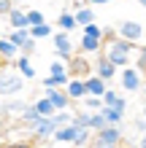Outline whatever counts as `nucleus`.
I'll return each mask as SVG.
<instances>
[{
  "label": "nucleus",
  "mask_w": 146,
  "mask_h": 148,
  "mask_svg": "<svg viewBox=\"0 0 146 148\" xmlns=\"http://www.w3.org/2000/svg\"><path fill=\"white\" fill-rule=\"evenodd\" d=\"M11 8H14V3H11V0H0V14H8Z\"/></svg>",
  "instance_id": "nucleus-38"
},
{
  "label": "nucleus",
  "mask_w": 146,
  "mask_h": 148,
  "mask_svg": "<svg viewBox=\"0 0 146 148\" xmlns=\"http://www.w3.org/2000/svg\"><path fill=\"white\" fill-rule=\"evenodd\" d=\"M24 14H27V22H30V27H33V24H44V22H46V19H44V14H41L38 8H30V11H24Z\"/></svg>",
  "instance_id": "nucleus-34"
},
{
  "label": "nucleus",
  "mask_w": 146,
  "mask_h": 148,
  "mask_svg": "<svg viewBox=\"0 0 146 148\" xmlns=\"http://www.w3.org/2000/svg\"><path fill=\"white\" fill-rule=\"evenodd\" d=\"M0 145H3V143H0Z\"/></svg>",
  "instance_id": "nucleus-47"
},
{
  "label": "nucleus",
  "mask_w": 146,
  "mask_h": 148,
  "mask_svg": "<svg viewBox=\"0 0 146 148\" xmlns=\"http://www.w3.org/2000/svg\"><path fill=\"white\" fill-rule=\"evenodd\" d=\"M111 108H116V110H122V113H125V110H127V97H125V94H119V100H116Z\"/></svg>",
  "instance_id": "nucleus-36"
},
{
  "label": "nucleus",
  "mask_w": 146,
  "mask_h": 148,
  "mask_svg": "<svg viewBox=\"0 0 146 148\" xmlns=\"http://www.w3.org/2000/svg\"><path fill=\"white\" fill-rule=\"evenodd\" d=\"M92 73H95L98 78H103V81H114V78H116V73H119V67L114 65V62H108V59H106V54H103V51H100V54H98V65H92Z\"/></svg>",
  "instance_id": "nucleus-6"
},
{
  "label": "nucleus",
  "mask_w": 146,
  "mask_h": 148,
  "mask_svg": "<svg viewBox=\"0 0 146 148\" xmlns=\"http://www.w3.org/2000/svg\"><path fill=\"white\" fill-rule=\"evenodd\" d=\"M138 5H143V8H146V0H138Z\"/></svg>",
  "instance_id": "nucleus-43"
},
{
  "label": "nucleus",
  "mask_w": 146,
  "mask_h": 148,
  "mask_svg": "<svg viewBox=\"0 0 146 148\" xmlns=\"http://www.w3.org/2000/svg\"><path fill=\"white\" fill-rule=\"evenodd\" d=\"M6 38L11 40V43H14L16 49H22V46H24V40L30 38V30H11V32H8Z\"/></svg>",
  "instance_id": "nucleus-25"
},
{
  "label": "nucleus",
  "mask_w": 146,
  "mask_h": 148,
  "mask_svg": "<svg viewBox=\"0 0 146 148\" xmlns=\"http://www.w3.org/2000/svg\"><path fill=\"white\" fill-rule=\"evenodd\" d=\"M89 116H92V110H76V113H73V119H71V124H73V127H79V129H81V127H87V129H89Z\"/></svg>",
  "instance_id": "nucleus-27"
},
{
  "label": "nucleus",
  "mask_w": 146,
  "mask_h": 148,
  "mask_svg": "<svg viewBox=\"0 0 146 148\" xmlns=\"http://www.w3.org/2000/svg\"><path fill=\"white\" fill-rule=\"evenodd\" d=\"M24 108H27V102H24V100L11 97V100H8L6 105H3V113H8V116H22V113H24Z\"/></svg>",
  "instance_id": "nucleus-20"
},
{
  "label": "nucleus",
  "mask_w": 146,
  "mask_h": 148,
  "mask_svg": "<svg viewBox=\"0 0 146 148\" xmlns=\"http://www.w3.org/2000/svg\"><path fill=\"white\" fill-rule=\"evenodd\" d=\"M141 116H143V119H146V105H143V113H141Z\"/></svg>",
  "instance_id": "nucleus-44"
},
{
  "label": "nucleus",
  "mask_w": 146,
  "mask_h": 148,
  "mask_svg": "<svg viewBox=\"0 0 146 148\" xmlns=\"http://www.w3.org/2000/svg\"><path fill=\"white\" fill-rule=\"evenodd\" d=\"M51 43H54V54H57V59H62V62H71L73 59V54H76V49H73V43H71V38H68V32H54L51 35Z\"/></svg>",
  "instance_id": "nucleus-5"
},
{
  "label": "nucleus",
  "mask_w": 146,
  "mask_h": 148,
  "mask_svg": "<svg viewBox=\"0 0 146 148\" xmlns=\"http://www.w3.org/2000/svg\"><path fill=\"white\" fill-rule=\"evenodd\" d=\"M81 54L84 57H89V54H100L103 51V40L100 38H92V35H81Z\"/></svg>",
  "instance_id": "nucleus-15"
},
{
  "label": "nucleus",
  "mask_w": 146,
  "mask_h": 148,
  "mask_svg": "<svg viewBox=\"0 0 146 148\" xmlns=\"http://www.w3.org/2000/svg\"><path fill=\"white\" fill-rule=\"evenodd\" d=\"M62 89H65L68 97H71V102H81L87 97V84H84V78H71Z\"/></svg>",
  "instance_id": "nucleus-10"
},
{
  "label": "nucleus",
  "mask_w": 146,
  "mask_h": 148,
  "mask_svg": "<svg viewBox=\"0 0 146 148\" xmlns=\"http://www.w3.org/2000/svg\"><path fill=\"white\" fill-rule=\"evenodd\" d=\"M44 97H49V102L54 105V110H68L71 108V97L65 94V89H57V86L54 89H46Z\"/></svg>",
  "instance_id": "nucleus-11"
},
{
  "label": "nucleus",
  "mask_w": 146,
  "mask_h": 148,
  "mask_svg": "<svg viewBox=\"0 0 146 148\" xmlns=\"http://www.w3.org/2000/svg\"><path fill=\"white\" fill-rule=\"evenodd\" d=\"M16 54H19V49H16L8 38H0V59H3V62H14Z\"/></svg>",
  "instance_id": "nucleus-17"
},
{
  "label": "nucleus",
  "mask_w": 146,
  "mask_h": 148,
  "mask_svg": "<svg viewBox=\"0 0 146 148\" xmlns=\"http://www.w3.org/2000/svg\"><path fill=\"white\" fill-rule=\"evenodd\" d=\"M84 84H87V94H92V97H103V92L108 89V84L103 81V78H98L95 73L84 78Z\"/></svg>",
  "instance_id": "nucleus-14"
},
{
  "label": "nucleus",
  "mask_w": 146,
  "mask_h": 148,
  "mask_svg": "<svg viewBox=\"0 0 146 148\" xmlns=\"http://www.w3.org/2000/svg\"><path fill=\"white\" fill-rule=\"evenodd\" d=\"M81 105H84V110H100V108H103V100H100V97H92V94H87V97L81 100Z\"/></svg>",
  "instance_id": "nucleus-32"
},
{
  "label": "nucleus",
  "mask_w": 146,
  "mask_h": 148,
  "mask_svg": "<svg viewBox=\"0 0 146 148\" xmlns=\"http://www.w3.org/2000/svg\"><path fill=\"white\" fill-rule=\"evenodd\" d=\"M6 16H8V24H11V30H27V27H30L27 14H24L22 8H11Z\"/></svg>",
  "instance_id": "nucleus-12"
},
{
  "label": "nucleus",
  "mask_w": 146,
  "mask_h": 148,
  "mask_svg": "<svg viewBox=\"0 0 146 148\" xmlns=\"http://www.w3.org/2000/svg\"><path fill=\"white\" fill-rule=\"evenodd\" d=\"M14 67H16V73H19L24 81L27 78H35V67L30 65V57H24V54H16V59H14Z\"/></svg>",
  "instance_id": "nucleus-13"
},
{
  "label": "nucleus",
  "mask_w": 146,
  "mask_h": 148,
  "mask_svg": "<svg viewBox=\"0 0 146 148\" xmlns=\"http://www.w3.org/2000/svg\"><path fill=\"white\" fill-rule=\"evenodd\" d=\"M81 35H92V38H100V40H106V27H100V24L89 22V24H84V27H81Z\"/></svg>",
  "instance_id": "nucleus-24"
},
{
  "label": "nucleus",
  "mask_w": 146,
  "mask_h": 148,
  "mask_svg": "<svg viewBox=\"0 0 146 148\" xmlns=\"http://www.w3.org/2000/svg\"><path fill=\"white\" fill-rule=\"evenodd\" d=\"M92 148H119V145H111V143H100V140H95V143H92Z\"/></svg>",
  "instance_id": "nucleus-40"
},
{
  "label": "nucleus",
  "mask_w": 146,
  "mask_h": 148,
  "mask_svg": "<svg viewBox=\"0 0 146 148\" xmlns=\"http://www.w3.org/2000/svg\"><path fill=\"white\" fill-rule=\"evenodd\" d=\"M24 89V78L16 70H3L0 73V97H16Z\"/></svg>",
  "instance_id": "nucleus-3"
},
{
  "label": "nucleus",
  "mask_w": 146,
  "mask_h": 148,
  "mask_svg": "<svg viewBox=\"0 0 146 148\" xmlns=\"http://www.w3.org/2000/svg\"><path fill=\"white\" fill-rule=\"evenodd\" d=\"M57 27L62 30V32H71L73 27H79V24H76V16L71 11H62V14L57 16Z\"/></svg>",
  "instance_id": "nucleus-21"
},
{
  "label": "nucleus",
  "mask_w": 146,
  "mask_h": 148,
  "mask_svg": "<svg viewBox=\"0 0 146 148\" xmlns=\"http://www.w3.org/2000/svg\"><path fill=\"white\" fill-rule=\"evenodd\" d=\"M89 137H92V129H87V127H81L79 132H76V137H73V145H76V148H81V145H87V143H89Z\"/></svg>",
  "instance_id": "nucleus-29"
},
{
  "label": "nucleus",
  "mask_w": 146,
  "mask_h": 148,
  "mask_svg": "<svg viewBox=\"0 0 146 148\" xmlns=\"http://www.w3.org/2000/svg\"><path fill=\"white\" fill-rule=\"evenodd\" d=\"M106 59L108 62H114L116 67H127V65H133V51L138 43H127L116 35V32H111L106 30Z\"/></svg>",
  "instance_id": "nucleus-1"
},
{
  "label": "nucleus",
  "mask_w": 146,
  "mask_h": 148,
  "mask_svg": "<svg viewBox=\"0 0 146 148\" xmlns=\"http://www.w3.org/2000/svg\"><path fill=\"white\" fill-rule=\"evenodd\" d=\"M0 73H3V65H0Z\"/></svg>",
  "instance_id": "nucleus-46"
},
{
  "label": "nucleus",
  "mask_w": 146,
  "mask_h": 148,
  "mask_svg": "<svg viewBox=\"0 0 146 148\" xmlns=\"http://www.w3.org/2000/svg\"><path fill=\"white\" fill-rule=\"evenodd\" d=\"M19 119L24 121V124H35V121L41 119V113L35 110V105H27V108H24V113H22Z\"/></svg>",
  "instance_id": "nucleus-30"
},
{
  "label": "nucleus",
  "mask_w": 146,
  "mask_h": 148,
  "mask_svg": "<svg viewBox=\"0 0 146 148\" xmlns=\"http://www.w3.org/2000/svg\"><path fill=\"white\" fill-rule=\"evenodd\" d=\"M73 16H76V24H79V27L95 22V11H92V5H79V8L73 11Z\"/></svg>",
  "instance_id": "nucleus-18"
},
{
  "label": "nucleus",
  "mask_w": 146,
  "mask_h": 148,
  "mask_svg": "<svg viewBox=\"0 0 146 148\" xmlns=\"http://www.w3.org/2000/svg\"><path fill=\"white\" fill-rule=\"evenodd\" d=\"M68 73H71V78H87L92 75V65L87 62L84 54H73V59L68 62Z\"/></svg>",
  "instance_id": "nucleus-8"
},
{
  "label": "nucleus",
  "mask_w": 146,
  "mask_h": 148,
  "mask_svg": "<svg viewBox=\"0 0 146 148\" xmlns=\"http://www.w3.org/2000/svg\"><path fill=\"white\" fill-rule=\"evenodd\" d=\"M30 30V38H35V40H44V38H51L54 35V27L51 24H33V27H27Z\"/></svg>",
  "instance_id": "nucleus-19"
},
{
  "label": "nucleus",
  "mask_w": 146,
  "mask_h": 148,
  "mask_svg": "<svg viewBox=\"0 0 146 148\" xmlns=\"http://www.w3.org/2000/svg\"><path fill=\"white\" fill-rule=\"evenodd\" d=\"M92 135H95V140L111 143V145H119V143L125 140V129H122V127H114V124H106L100 132H92Z\"/></svg>",
  "instance_id": "nucleus-7"
},
{
  "label": "nucleus",
  "mask_w": 146,
  "mask_h": 148,
  "mask_svg": "<svg viewBox=\"0 0 146 148\" xmlns=\"http://www.w3.org/2000/svg\"><path fill=\"white\" fill-rule=\"evenodd\" d=\"M35 46H38V40H35V38H27V40H24V46L19 49V54H24V57H30L33 51H35Z\"/></svg>",
  "instance_id": "nucleus-35"
},
{
  "label": "nucleus",
  "mask_w": 146,
  "mask_h": 148,
  "mask_svg": "<svg viewBox=\"0 0 146 148\" xmlns=\"http://www.w3.org/2000/svg\"><path fill=\"white\" fill-rule=\"evenodd\" d=\"M51 119H54V124H57V127H65V124H71L73 113H71V110H57Z\"/></svg>",
  "instance_id": "nucleus-33"
},
{
  "label": "nucleus",
  "mask_w": 146,
  "mask_h": 148,
  "mask_svg": "<svg viewBox=\"0 0 146 148\" xmlns=\"http://www.w3.org/2000/svg\"><path fill=\"white\" fill-rule=\"evenodd\" d=\"M33 105H35V110L41 113V116H54V113H57V110H54V105L49 102V97H38Z\"/></svg>",
  "instance_id": "nucleus-26"
},
{
  "label": "nucleus",
  "mask_w": 146,
  "mask_h": 148,
  "mask_svg": "<svg viewBox=\"0 0 146 148\" xmlns=\"http://www.w3.org/2000/svg\"><path fill=\"white\" fill-rule=\"evenodd\" d=\"M138 148H146V132L141 135V140H138Z\"/></svg>",
  "instance_id": "nucleus-42"
},
{
  "label": "nucleus",
  "mask_w": 146,
  "mask_h": 148,
  "mask_svg": "<svg viewBox=\"0 0 146 148\" xmlns=\"http://www.w3.org/2000/svg\"><path fill=\"white\" fill-rule=\"evenodd\" d=\"M108 121H106V116H103L100 110H92V116H89V129L92 132H100L103 127H106Z\"/></svg>",
  "instance_id": "nucleus-28"
},
{
  "label": "nucleus",
  "mask_w": 146,
  "mask_h": 148,
  "mask_svg": "<svg viewBox=\"0 0 146 148\" xmlns=\"http://www.w3.org/2000/svg\"><path fill=\"white\" fill-rule=\"evenodd\" d=\"M116 35L122 40H127V43H141L143 40V24L135 22V19H125V22H119Z\"/></svg>",
  "instance_id": "nucleus-4"
},
{
  "label": "nucleus",
  "mask_w": 146,
  "mask_h": 148,
  "mask_svg": "<svg viewBox=\"0 0 146 148\" xmlns=\"http://www.w3.org/2000/svg\"><path fill=\"white\" fill-rule=\"evenodd\" d=\"M100 113L106 116L108 124H114V127H122V124H125V113L116 110V108H100Z\"/></svg>",
  "instance_id": "nucleus-22"
},
{
  "label": "nucleus",
  "mask_w": 146,
  "mask_h": 148,
  "mask_svg": "<svg viewBox=\"0 0 146 148\" xmlns=\"http://www.w3.org/2000/svg\"><path fill=\"white\" fill-rule=\"evenodd\" d=\"M103 108H111V105H114V102L119 100V89H111V86H108V89L106 92H103Z\"/></svg>",
  "instance_id": "nucleus-31"
},
{
  "label": "nucleus",
  "mask_w": 146,
  "mask_h": 148,
  "mask_svg": "<svg viewBox=\"0 0 146 148\" xmlns=\"http://www.w3.org/2000/svg\"><path fill=\"white\" fill-rule=\"evenodd\" d=\"M108 0H84V5H106Z\"/></svg>",
  "instance_id": "nucleus-41"
},
{
  "label": "nucleus",
  "mask_w": 146,
  "mask_h": 148,
  "mask_svg": "<svg viewBox=\"0 0 146 148\" xmlns=\"http://www.w3.org/2000/svg\"><path fill=\"white\" fill-rule=\"evenodd\" d=\"M133 67H138V70L146 75V46H135V51H133Z\"/></svg>",
  "instance_id": "nucleus-23"
},
{
  "label": "nucleus",
  "mask_w": 146,
  "mask_h": 148,
  "mask_svg": "<svg viewBox=\"0 0 146 148\" xmlns=\"http://www.w3.org/2000/svg\"><path fill=\"white\" fill-rule=\"evenodd\" d=\"M30 129H33V135H35L38 140H46V137L54 135L57 124H54V119H51V116H41L35 124H30Z\"/></svg>",
  "instance_id": "nucleus-9"
},
{
  "label": "nucleus",
  "mask_w": 146,
  "mask_h": 148,
  "mask_svg": "<svg viewBox=\"0 0 146 148\" xmlns=\"http://www.w3.org/2000/svg\"><path fill=\"white\" fill-rule=\"evenodd\" d=\"M119 86H122L125 92H143V73L138 67L127 65V67H119Z\"/></svg>",
  "instance_id": "nucleus-2"
},
{
  "label": "nucleus",
  "mask_w": 146,
  "mask_h": 148,
  "mask_svg": "<svg viewBox=\"0 0 146 148\" xmlns=\"http://www.w3.org/2000/svg\"><path fill=\"white\" fill-rule=\"evenodd\" d=\"M133 127H135V132H141V135H143V132H146V119H143V116H141V119H135V121H133Z\"/></svg>",
  "instance_id": "nucleus-37"
},
{
  "label": "nucleus",
  "mask_w": 146,
  "mask_h": 148,
  "mask_svg": "<svg viewBox=\"0 0 146 148\" xmlns=\"http://www.w3.org/2000/svg\"><path fill=\"white\" fill-rule=\"evenodd\" d=\"M76 132H79V127H73V124H65V127H57L51 137H54L57 143H73Z\"/></svg>",
  "instance_id": "nucleus-16"
},
{
  "label": "nucleus",
  "mask_w": 146,
  "mask_h": 148,
  "mask_svg": "<svg viewBox=\"0 0 146 148\" xmlns=\"http://www.w3.org/2000/svg\"><path fill=\"white\" fill-rule=\"evenodd\" d=\"M0 148H33L30 143H6V145H0Z\"/></svg>",
  "instance_id": "nucleus-39"
},
{
  "label": "nucleus",
  "mask_w": 146,
  "mask_h": 148,
  "mask_svg": "<svg viewBox=\"0 0 146 148\" xmlns=\"http://www.w3.org/2000/svg\"><path fill=\"white\" fill-rule=\"evenodd\" d=\"M143 86H146V75H143Z\"/></svg>",
  "instance_id": "nucleus-45"
}]
</instances>
